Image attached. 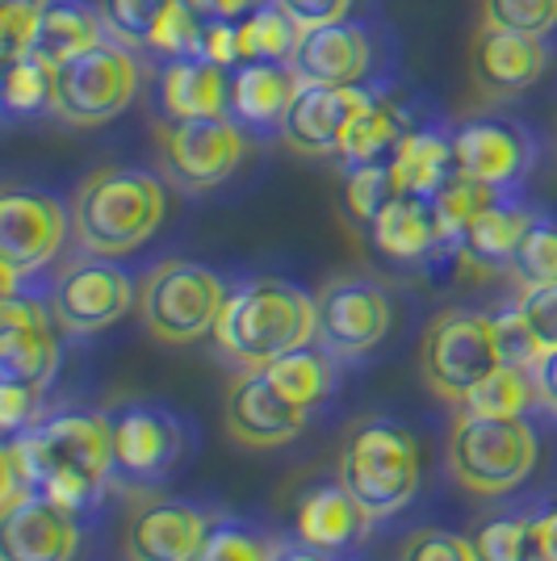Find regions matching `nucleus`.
<instances>
[{
    "mask_svg": "<svg viewBox=\"0 0 557 561\" xmlns=\"http://www.w3.org/2000/svg\"><path fill=\"white\" fill-rule=\"evenodd\" d=\"M243 156H248V139L235 117H181L160 130L163 172L193 193L235 176Z\"/></svg>",
    "mask_w": 557,
    "mask_h": 561,
    "instance_id": "9d476101",
    "label": "nucleus"
},
{
    "mask_svg": "<svg viewBox=\"0 0 557 561\" xmlns=\"http://www.w3.org/2000/svg\"><path fill=\"white\" fill-rule=\"evenodd\" d=\"M495 335H499V360L503 365L533 369L536 356H541V344L533 340V331L524 328V319H520L515 306H511L508 314H495Z\"/></svg>",
    "mask_w": 557,
    "mask_h": 561,
    "instance_id": "c03bdc74",
    "label": "nucleus"
},
{
    "mask_svg": "<svg viewBox=\"0 0 557 561\" xmlns=\"http://www.w3.org/2000/svg\"><path fill=\"white\" fill-rule=\"evenodd\" d=\"M515 310H520L524 328L533 331L541 352L557 348V285H549V289H520Z\"/></svg>",
    "mask_w": 557,
    "mask_h": 561,
    "instance_id": "79ce46f5",
    "label": "nucleus"
},
{
    "mask_svg": "<svg viewBox=\"0 0 557 561\" xmlns=\"http://www.w3.org/2000/svg\"><path fill=\"white\" fill-rule=\"evenodd\" d=\"M55 101V68L25 55L4 64V110L9 114H43Z\"/></svg>",
    "mask_w": 557,
    "mask_h": 561,
    "instance_id": "e433bc0d",
    "label": "nucleus"
},
{
    "mask_svg": "<svg viewBox=\"0 0 557 561\" xmlns=\"http://www.w3.org/2000/svg\"><path fill=\"white\" fill-rule=\"evenodd\" d=\"M185 4L202 22H239V18H248L252 9H260L264 0H185Z\"/></svg>",
    "mask_w": 557,
    "mask_h": 561,
    "instance_id": "3c124183",
    "label": "nucleus"
},
{
    "mask_svg": "<svg viewBox=\"0 0 557 561\" xmlns=\"http://www.w3.org/2000/svg\"><path fill=\"white\" fill-rule=\"evenodd\" d=\"M34 491L84 515L114 478V423L96 411H59L9 440Z\"/></svg>",
    "mask_w": 557,
    "mask_h": 561,
    "instance_id": "f257e3e1",
    "label": "nucleus"
},
{
    "mask_svg": "<svg viewBox=\"0 0 557 561\" xmlns=\"http://www.w3.org/2000/svg\"><path fill=\"white\" fill-rule=\"evenodd\" d=\"M68 210L43 188L9 185L0 193V260H4V294H18V280L47 268L64 252Z\"/></svg>",
    "mask_w": 557,
    "mask_h": 561,
    "instance_id": "1a4fd4ad",
    "label": "nucleus"
},
{
    "mask_svg": "<svg viewBox=\"0 0 557 561\" xmlns=\"http://www.w3.org/2000/svg\"><path fill=\"white\" fill-rule=\"evenodd\" d=\"M80 549L76 512L50 494L34 491L13 503L0 519V561H71Z\"/></svg>",
    "mask_w": 557,
    "mask_h": 561,
    "instance_id": "f3484780",
    "label": "nucleus"
},
{
    "mask_svg": "<svg viewBox=\"0 0 557 561\" xmlns=\"http://www.w3.org/2000/svg\"><path fill=\"white\" fill-rule=\"evenodd\" d=\"M281 545L269 533H260L255 524L243 519H223L209 528L193 561H277Z\"/></svg>",
    "mask_w": 557,
    "mask_h": 561,
    "instance_id": "c9c22d12",
    "label": "nucleus"
},
{
    "mask_svg": "<svg viewBox=\"0 0 557 561\" xmlns=\"http://www.w3.org/2000/svg\"><path fill=\"white\" fill-rule=\"evenodd\" d=\"M533 218L536 214H528L524 206L495 197L487 210L469 222V231L462 234L457 256H462L469 268H482V273L508 268L511 256H515V248H520V239H524V231L533 227Z\"/></svg>",
    "mask_w": 557,
    "mask_h": 561,
    "instance_id": "a878e982",
    "label": "nucleus"
},
{
    "mask_svg": "<svg viewBox=\"0 0 557 561\" xmlns=\"http://www.w3.org/2000/svg\"><path fill=\"white\" fill-rule=\"evenodd\" d=\"M96 9L117 43L160 50L168 25L185 9V0H96Z\"/></svg>",
    "mask_w": 557,
    "mask_h": 561,
    "instance_id": "2f4dec72",
    "label": "nucleus"
},
{
    "mask_svg": "<svg viewBox=\"0 0 557 561\" xmlns=\"http://www.w3.org/2000/svg\"><path fill=\"white\" fill-rule=\"evenodd\" d=\"M110 423H114V478L130 486H151L181 466L185 427L172 411L135 402Z\"/></svg>",
    "mask_w": 557,
    "mask_h": 561,
    "instance_id": "ddd939ff",
    "label": "nucleus"
},
{
    "mask_svg": "<svg viewBox=\"0 0 557 561\" xmlns=\"http://www.w3.org/2000/svg\"><path fill=\"white\" fill-rule=\"evenodd\" d=\"M453 160H457V172L503 193V188L524 181V172L533 164V142L524 139V130L511 126V122L478 117V122L457 126Z\"/></svg>",
    "mask_w": 557,
    "mask_h": 561,
    "instance_id": "a211bd4d",
    "label": "nucleus"
},
{
    "mask_svg": "<svg viewBox=\"0 0 557 561\" xmlns=\"http://www.w3.org/2000/svg\"><path fill=\"white\" fill-rule=\"evenodd\" d=\"M370 101L373 93H365L361 84H298V93L281 117V139L306 160L340 156L344 130Z\"/></svg>",
    "mask_w": 557,
    "mask_h": 561,
    "instance_id": "2eb2a0df",
    "label": "nucleus"
},
{
    "mask_svg": "<svg viewBox=\"0 0 557 561\" xmlns=\"http://www.w3.org/2000/svg\"><path fill=\"white\" fill-rule=\"evenodd\" d=\"M168 193L160 176L139 168H96L71 197V231L84 256H130L160 231Z\"/></svg>",
    "mask_w": 557,
    "mask_h": 561,
    "instance_id": "7ed1b4c3",
    "label": "nucleus"
},
{
    "mask_svg": "<svg viewBox=\"0 0 557 561\" xmlns=\"http://www.w3.org/2000/svg\"><path fill=\"white\" fill-rule=\"evenodd\" d=\"M306 415L294 398H285L264 369H248L227 394V432L243 448H281L303 436Z\"/></svg>",
    "mask_w": 557,
    "mask_h": 561,
    "instance_id": "dca6fc26",
    "label": "nucleus"
},
{
    "mask_svg": "<svg viewBox=\"0 0 557 561\" xmlns=\"http://www.w3.org/2000/svg\"><path fill=\"white\" fill-rule=\"evenodd\" d=\"M520 561H557V507L524 515V540Z\"/></svg>",
    "mask_w": 557,
    "mask_h": 561,
    "instance_id": "a18cd8bd",
    "label": "nucleus"
},
{
    "mask_svg": "<svg viewBox=\"0 0 557 561\" xmlns=\"http://www.w3.org/2000/svg\"><path fill=\"white\" fill-rule=\"evenodd\" d=\"M416 436L390 420H361L340 445V482L356 499L365 519H390L419 491Z\"/></svg>",
    "mask_w": 557,
    "mask_h": 561,
    "instance_id": "20e7f679",
    "label": "nucleus"
},
{
    "mask_svg": "<svg viewBox=\"0 0 557 561\" xmlns=\"http://www.w3.org/2000/svg\"><path fill=\"white\" fill-rule=\"evenodd\" d=\"M281 9L289 13V22L298 30H319V25H336V22H349L352 13V0H277Z\"/></svg>",
    "mask_w": 557,
    "mask_h": 561,
    "instance_id": "49530a36",
    "label": "nucleus"
},
{
    "mask_svg": "<svg viewBox=\"0 0 557 561\" xmlns=\"http://www.w3.org/2000/svg\"><path fill=\"white\" fill-rule=\"evenodd\" d=\"M499 335H495V319L478 314V310H441L419 344V369L428 390L453 407H462L469 390L478 381H487L499 369Z\"/></svg>",
    "mask_w": 557,
    "mask_h": 561,
    "instance_id": "0eeeda50",
    "label": "nucleus"
},
{
    "mask_svg": "<svg viewBox=\"0 0 557 561\" xmlns=\"http://www.w3.org/2000/svg\"><path fill=\"white\" fill-rule=\"evenodd\" d=\"M549 68V50L545 38H528V34H511L499 25L482 22L474 43H469V71L474 84L490 96H515L533 89L536 80Z\"/></svg>",
    "mask_w": 557,
    "mask_h": 561,
    "instance_id": "6ab92c4d",
    "label": "nucleus"
},
{
    "mask_svg": "<svg viewBox=\"0 0 557 561\" xmlns=\"http://www.w3.org/2000/svg\"><path fill=\"white\" fill-rule=\"evenodd\" d=\"M495 197H503V193L482 185V181H474V176H465V172H453V181L432 197V210H436L441 239L448 252H457V243H462V234L469 231V222L487 210Z\"/></svg>",
    "mask_w": 557,
    "mask_h": 561,
    "instance_id": "72a5a7b5",
    "label": "nucleus"
},
{
    "mask_svg": "<svg viewBox=\"0 0 557 561\" xmlns=\"http://www.w3.org/2000/svg\"><path fill=\"white\" fill-rule=\"evenodd\" d=\"M277 561H336V553H323V549H315V545H294V549H281Z\"/></svg>",
    "mask_w": 557,
    "mask_h": 561,
    "instance_id": "603ef678",
    "label": "nucleus"
},
{
    "mask_svg": "<svg viewBox=\"0 0 557 561\" xmlns=\"http://www.w3.org/2000/svg\"><path fill=\"white\" fill-rule=\"evenodd\" d=\"M373 47L361 25L336 22L306 30L289 68L303 84H361L370 76Z\"/></svg>",
    "mask_w": 557,
    "mask_h": 561,
    "instance_id": "412c9836",
    "label": "nucleus"
},
{
    "mask_svg": "<svg viewBox=\"0 0 557 561\" xmlns=\"http://www.w3.org/2000/svg\"><path fill=\"white\" fill-rule=\"evenodd\" d=\"M160 110L168 122L181 117L231 114V68L209 64L206 55H181L160 76Z\"/></svg>",
    "mask_w": 557,
    "mask_h": 561,
    "instance_id": "4be33fe9",
    "label": "nucleus"
},
{
    "mask_svg": "<svg viewBox=\"0 0 557 561\" xmlns=\"http://www.w3.org/2000/svg\"><path fill=\"white\" fill-rule=\"evenodd\" d=\"M209 515L185 499H156L130 515L126 561H193L209 537Z\"/></svg>",
    "mask_w": 557,
    "mask_h": 561,
    "instance_id": "aec40b11",
    "label": "nucleus"
},
{
    "mask_svg": "<svg viewBox=\"0 0 557 561\" xmlns=\"http://www.w3.org/2000/svg\"><path fill=\"white\" fill-rule=\"evenodd\" d=\"M235 30H239L243 64H289L298 43H303V30L289 22V13L277 0H264L248 18H239Z\"/></svg>",
    "mask_w": 557,
    "mask_h": 561,
    "instance_id": "7c9ffc66",
    "label": "nucleus"
},
{
    "mask_svg": "<svg viewBox=\"0 0 557 561\" xmlns=\"http://www.w3.org/2000/svg\"><path fill=\"white\" fill-rule=\"evenodd\" d=\"M135 306V280L105 256H84L64 268L50 289V310L64 335H93L114 328Z\"/></svg>",
    "mask_w": 557,
    "mask_h": 561,
    "instance_id": "f8f14e48",
    "label": "nucleus"
},
{
    "mask_svg": "<svg viewBox=\"0 0 557 561\" xmlns=\"http://www.w3.org/2000/svg\"><path fill=\"white\" fill-rule=\"evenodd\" d=\"M319 344L331 356H365L395 328V302L365 277H336L319 289Z\"/></svg>",
    "mask_w": 557,
    "mask_h": 561,
    "instance_id": "9b49d317",
    "label": "nucleus"
},
{
    "mask_svg": "<svg viewBox=\"0 0 557 561\" xmlns=\"http://www.w3.org/2000/svg\"><path fill=\"white\" fill-rule=\"evenodd\" d=\"M390 172H395L398 193H411V197H436L453 172H457V160H453V139H444L436 130H411L407 139L398 142V151L390 156Z\"/></svg>",
    "mask_w": 557,
    "mask_h": 561,
    "instance_id": "cd10ccee",
    "label": "nucleus"
},
{
    "mask_svg": "<svg viewBox=\"0 0 557 561\" xmlns=\"http://www.w3.org/2000/svg\"><path fill=\"white\" fill-rule=\"evenodd\" d=\"M105 22L96 4H80V0H50L38 38H34V59H43L47 68H64L68 59L93 50L96 43H105Z\"/></svg>",
    "mask_w": 557,
    "mask_h": 561,
    "instance_id": "bb28decb",
    "label": "nucleus"
},
{
    "mask_svg": "<svg viewBox=\"0 0 557 561\" xmlns=\"http://www.w3.org/2000/svg\"><path fill=\"white\" fill-rule=\"evenodd\" d=\"M319 335L315 298L281 277H252L227 294V306L214 323V340L223 356L248 369H264L277 356L306 348Z\"/></svg>",
    "mask_w": 557,
    "mask_h": 561,
    "instance_id": "f03ea898",
    "label": "nucleus"
},
{
    "mask_svg": "<svg viewBox=\"0 0 557 561\" xmlns=\"http://www.w3.org/2000/svg\"><path fill=\"white\" fill-rule=\"evenodd\" d=\"M390 197H398L390 164L344 168V210H349L352 222H361L365 231L373 227V218L386 210Z\"/></svg>",
    "mask_w": 557,
    "mask_h": 561,
    "instance_id": "4c0bfd02",
    "label": "nucleus"
},
{
    "mask_svg": "<svg viewBox=\"0 0 557 561\" xmlns=\"http://www.w3.org/2000/svg\"><path fill=\"white\" fill-rule=\"evenodd\" d=\"M398 561H478L474 540L457 537L448 528H419L402 540Z\"/></svg>",
    "mask_w": 557,
    "mask_h": 561,
    "instance_id": "a19ab883",
    "label": "nucleus"
},
{
    "mask_svg": "<svg viewBox=\"0 0 557 561\" xmlns=\"http://www.w3.org/2000/svg\"><path fill=\"white\" fill-rule=\"evenodd\" d=\"M202 55L218 68H239L243 55H239V30L235 22H206V34H202Z\"/></svg>",
    "mask_w": 557,
    "mask_h": 561,
    "instance_id": "09e8293b",
    "label": "nucleus"
},
{
    "mask_svg": "<svg viewBox=\"0 0 557 561\" xmlns=\"http://www.w3.org/2000/svg\"><path fill=\"white\" fill-rule=\"evenodd\" d=\"M407 117L390 101L373 96L361 114L352 117V126L344 130L340 142V164L344 168H365V164H390V156L398 151V142L407 139Z\"/></svg>",
    "mask_w": 557,
    "mask_h": 561,
    "instance_id": "c85d7f7f",
    "label": "nucleus"
},
{
    "mask_svg": "<svg viewBox=\"0 0 557 561\" xmlns=\"http://www.w3.org/2000/svg\"><path fill=\"white\" fill-rule=\"evenodd\" d=\"M227 306L223 277L193 260H163L139 280V319L160 344H193Z\"/></svg>",
    "mask_w": 557,
    "mask_h": 561,
    "instance_id": "423d86ee",
    "label": "nucleus"
},
{
    "mask_svg": "<svg viewBox=\"0 0 557 561\" xmlns=\"http://www.w3.org/2000/svg\"><path fill=\"white\" fill-rule=\"evenodd\" d=\"M264 374L273 377V386H277L285 398H294L303 411L323 407L327 398L336 394V386H340L336 356L327 348H310V344L277 356L273 365H264Z\"/></svg>",
    "mask_w": 557,
    "mask_h": 561,
    "instance_id": "c756f323",
    "label": "nucleus"
},
{
    "mask_svg": "<svg viewBox=\"0 0 557 561\" xmlns=\"http://www.w3.org/2000/svg\"><path fill=\"white\" fill-rule=\"evenodd\" d=\"M528 402H536L533 377L528 369L515 365H499L487 381H478L469 398L462 402L465 415H482V420H520L528 411Z\"/></svg>",
    "mask_w": 557,
    "mask_h": 561,
    "instance_id": "473e14b6",
    "label": "nucleus"
},
{
    "mask_svg": "<svg viewBox=\"0 0 557 561\" xmlns=\"http://www.w3.org/2000/svg\"><path fill=\"white\" fill-rule=\"evenodd\" d=\"M520 540H524V515H499L474 533V549L478 561H520Z\"/></svg>",
    "mask_w": 557,
    "mask_h": 561,
    "instance_id": "37998d69",
    "label": "nucleus"
},
{
    "mask_svg": "<svg viewBox=\"0 0 557 561\" xmlns=\"http://www.w3.org/2000/svg\"><path fill=\"white\" fill-rule=\"evenodd\" d=\"M508 277L520 289H549L557 285V222L533 218V227L524 231L515 256L508 264Z\"/></svg>",
    "mask_w": 557,
    "mask_h": 561,
    "instance_id": "f704fd0d",
    "label": "nucleus"
},
{
    "mask_svg": "<svg viewBox=\"0 0 557 561\" xmlns=\"http://www.w3.org/2000/svg\"><path fill=\"white\" fill-rule=\"evenodd\" d=\"M373 248L395 264H423L436 252H448L441 239V222L428 197H411V193H398L386 202V210L373 218L370 227Z\"/></svg>",
    "mask_w": 557,
    "mask_h": 561,
    "instance_id": "5701e85b",
    "label": "nucleus"
},
{
    "mask_svg": "<svg viewBox=\"0 0 557 561\" xmlns=\"http://www.w3.org/2000/svg\"><path fill=\"white\" fill-rule=\"evenodd\" d=\"M448 473L462 491L478 499H499L528 482L536 469V432L520 420H482V415H457L444 445Z\"/></svg>",
    "mask_w": 557,
    "mask_h": 561,
    "instance_id": "39448f33",
    "label": "nucleus"
},
{
    "mask_svg": "<svg viewBox=\"0 0 557 561\" xmlns=\"http://www.w3.org/2000/svg\"><path fill=\"white\" fill-rule=\"evenodd\" d=\"M361 524H370L356 499L344 491V482H319L298 499L294 507V533L303 545H315L323 553H340L361 537Z\"/></svg>",
    "mask_w": 557,
    "mask_h": 561,
    "instance_id": "b1692460",
    "label": "nucleus"
},
{
    "mask_svg": "<svg viewBox=\"0 0 557 561\" xmlns=\"http://www.w3.org/2000/svg\"><path fill=\"white\" fill-rule=\"evenodd\" d=\"M139 89V64L126 43H96L93 50L55 68L50 110L68 126H101L117 117Z\"/></svg>",
    "mask_w": 557,
    "mask_h": 561,
    "instance_id": "6e6552de",
    "label": "nucleus"
},
{
    "mask_svg": "<svg viewBox=\"0 0 557 561\" xmlns=\"http://www.w3.org/2000/svg\"><path fill=\"white\" fill-rule=\"evenodd\" d=\"M47 4L50 0H0V55H4V64L25 59L34 50Z\"/></svg>",
    "mask_w": 557,
    "mask_h": 561,
    "instance_id": "ea45409f",
    "label": "nucleus"
},
{
    "mask_svg": "<svg viewBox=\"0 0 557 561\" xmlns=\"http://www.w3.org/2000/svg\"><path fill=\"white\" fill-rule=\"evenodd\" d=\"M528 377H533L536 402H541V407L557 420V348L541 352V356H536V365L528 369Z\"/></svg>",
    "mask_w": 557,
    "mask_h": 561,
    "instance_id": "8fccbe9b",
    "label": "nucleus"
},
{
    "mask_svg": "<svg viewBox=\"0 0 557 561\" xmlns=\"http://www.w3.org/2000/svg\"><path fill=\"white\" fill-rule=\"evenodd\" d=\"M482 22L511 34L545 38L557 30V0H482Z\"/></svg>",
    "mask_w": 557,
    "mask_h": 561,
    "instance_id": "58836bf2",
    "label": "nucleus"
},
{
    "mask_svg": "<svg viewBox=\"0 0 557 561\" xmlns=\"http://www.w3.org/2000/svg\"><path fill=\"white\" fill-rule=\"evenodd\" d=\"M55 310L38 298L4 294L0 306V377L30 390H47L59 369V335H55Z\"/></svg>",
    "mask_w": 557,
    "mask_h": 561,
    "instance_id": "4468645a",
    "label": "nucleus"
},
{
    "mask_svg": "<svg viewBox=\"0 0 557 561\" xmlns=\"http://www.w3.org/2000/svg\"><path fill=\"white\" fill-rule=\"evenodd\" d=\"M38 390H30V386H18V381H4L0 386V423H4V432H25L30 423H38Z\"/></svg>",
    "mask_w": 557,
    "mask_h": 561,
    "instance_id": "de8ad7c7",
    "label": "nucleus"
},
{
    "mask_svg": "<svg viewBox=\"0 0 557 561\" xmlns=\"http://www.w3.org/2000/svg\"><path fill=\"white\" fill-rule=\"evenodd\" d=\"M298 76L289 64H239V71L231 76V114L239 126H252V130H264V126H273L285 110H289V101L298 93Z\"/></svg>",
    "mask_w": 557,
    "mask_h": 561,
    "instance_id": "393cba45",
    "label": "nucleus"
}]
</instances>
